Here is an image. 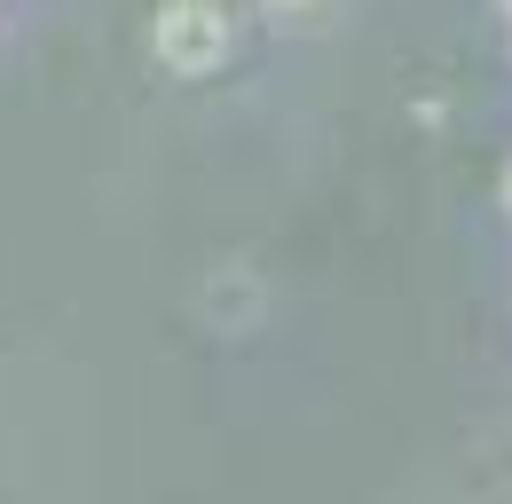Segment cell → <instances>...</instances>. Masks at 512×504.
I'll use <instances>...</instances> for the list:
<instances>
[{
  "mask_svg": "<svg viewBox=\"0 0 512 504\" xmlns=\"http://www.w3.org/2000/svg\"><path fill=\"white\" fill-rule=\"evenodd\" d=\"M150 48H158L166 71H213V63L229 56V16H221V0H166Z\"/></svg>",
  "mask_w": 512,
  "mask_h": 504,
  "instance_id": "cell-1",
  "label": "cell"
},
{
  "mask_svg": "<svg viewBox=\"0 0 512 504\" xmlns=\"http://www.w3.org/2000/svg\"><path fill=\"white\" fill-rule=\"evenodd\" d=\"M505 205H512V166H505Z\"/></svg>",
  "mask_w": 512,
  "mask_h": 504,
  "instance_id": "cell-2",
  "label": "cell"
}]
</instances>
